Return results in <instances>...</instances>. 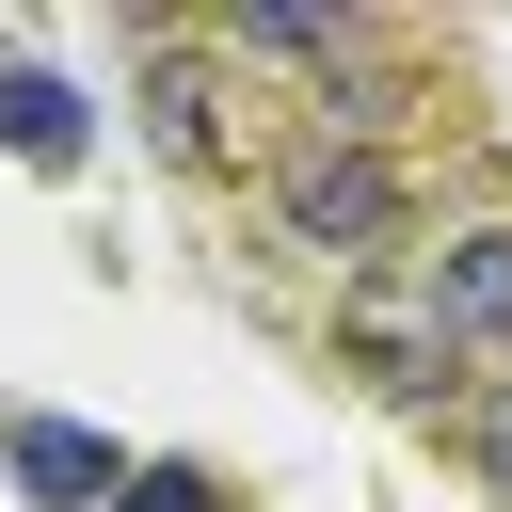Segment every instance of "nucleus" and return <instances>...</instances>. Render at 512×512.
Instances as JSON below:
<instances>
[{"mask_svg":"<svg viewBox=\"0 0 512 512\" xmlns=\"http://www.w3.org/2000/svg\"><path fill=\"white\" fill-rule=\"evenodd\" d=\"M272 208H288V240H320V256H384V240H400V160H384V128H304V144L272 160Z\"/></svg>","mask_w":512,"mask_h":512,"instance_id":"nucleus-1","label":"nucleus"},{"mask_svg":"<svg viewBox=\"0 0 512 512\" xmlns=\"http://www.w3.org/2000/svg\"><path fill=\"white\" fill-rule=\"evenodd\" d=\"M0 480H16L32 512H112V496H128V448H112V432H80V416L0 400Z\"/></svg>","mask_w":512,"mask_h":512,"instance_id":"nucleus-2","label":"nucleus"},{"mask_svg":"<svg viewBox=\"0 0 512 512\" xmlns=\"http://www.w3.org/2000/svg\"><path fill=\"white\" fill-rule=\"evenodd\" d=\"M416 304H432V336H448V352H512V224H464V240H432Z\"/></svg>","mask_w":512,"mask_h":512,"instance_id":"nucleus-3","label":"nucleus"},{"mask_svg":"<svg viewBox=\"0 0 512 512\" xmlns=\"http://www.w3.org/2000/svg\"><path fill=\"white\" fill-rule=\"evenodd\" d=\"M0 160H16V176H80V160H96L80 80H64V64H32V48H0Z\"/></svg>","mask_w":512,"mask_h":512,"instance_id":"nucleus-4","label":"nucleus"},{"mask_svg":"<svg viewBox=\"0 0 512 512\" xmlns=\"http://www.w3.org/2000/svg\"><path fill=\"white\" fill-rule=\"evenodd\" d=\"M144 112H160V160H224V96L192 48H144Z\"/></svg>","mask_w":512,"mask_h":512,"instance_id":"nucleus-5","label":"nucleus"},{"mask_svg":"<svg viewBox=\"0 0 512 512\" xmlns=\"http://www.w3.org/2000/svg\"><path fill=\"white\" fill-rule=\"evenodd\" d=\"M352 368H368L384 400H448V336H432V320H384V304H352Z\"/></svg>","mask_w":512,"mask_h":512,"instance_id":"nucleus-6","label":"nucleus"},{"mask_svg":"<svg viewBox=\"0 0 512 512\" xmlns=\"http://www.w3.org/2000/svg\"><path fill=\"white\" fill-rule=\"evenodd\" d=\"M112 512H224V480H208V464H128Z\"/></svg>","mask_w":512,"mask_h":512,"instance_id":"nucleus-7","label":"nucleus"},{"mask_svg":"<svg viewBox=\"0 0 512 512\" xmlns=\"http://www.w3.org/2000/svg\"><path fill=\"white\" fill-rule=\"evenodd\" d=\"M480 464H496V496H512V416H480Z\"/></svg>","mask_w":512,"mask_h":512,"instance_id":"nucleus-8","label":"nucleus"}]
</instances>
